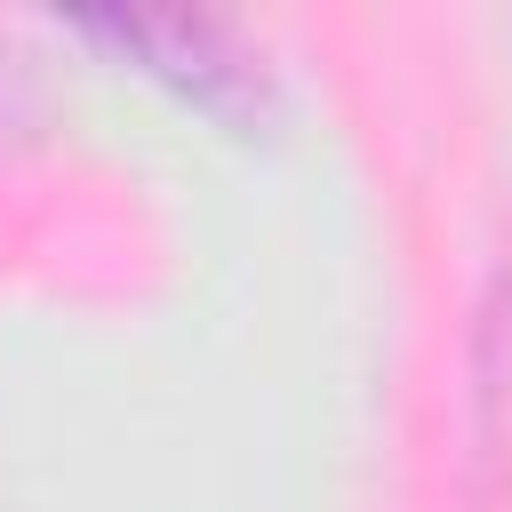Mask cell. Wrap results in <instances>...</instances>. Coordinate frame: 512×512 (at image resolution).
I'll list each match as a JSON object with an SVG mask.
<instances>
[{"label": "cell", "instance_id": "obj_2", "mask_svg": "<svg viewBox=\"0 0 512 512\" xmlns=\"http://www.w3.org/2000/svg\"><path fill=\"white\" fill-rule=\"evenodd\" d=\"M480 400H488V456L512 472V264L488 312V360H480Z\"/></svg>", "mask_w": 512, "mask_h": 512}, {"label": "cell", "instance_id": "obj_1", "mask_svg": "<svg viewBox=\"0 0 512 512\" xmlns=\"http://www.w3.org/2000/svg\"><path fill=\"white\" fill-rule=\"evenodd\" d=\"M72 32L112 40L120 56H136L144 72H160L176 96H192L216 120H256L272 104V72L264 48L200 8H72Z\"/></svg>", "mask_w": 512, "mask_h": 512}]
</instances>
